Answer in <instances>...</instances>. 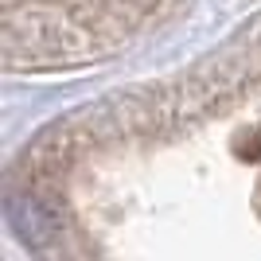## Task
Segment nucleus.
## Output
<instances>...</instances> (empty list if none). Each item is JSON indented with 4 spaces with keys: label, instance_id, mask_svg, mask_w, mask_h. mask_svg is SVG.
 Here are the masks:
<instances>
[{
    "label": "nucleus",
    "instance_id": "1",
    "mask_svg": "<svg viewBox=\"0 0 261 261\" xmlns=\"http://www.w3.org/2000/svg\"><path fill=\"white\" fill-rule=\"evenodd\" d=\"M8 222L28 242H47L55 234V226H59L55 215L43 207V199H32V195H12L8 199Z\"/></svg>",
    "mask_w": 261,
    "mask_h": 261
}]
</instances>
